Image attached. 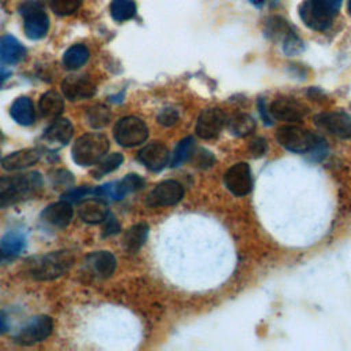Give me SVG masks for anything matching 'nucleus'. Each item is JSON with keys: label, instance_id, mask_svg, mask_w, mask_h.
<instances>
[{"label": "nucleus", "instance_id": "f257e3e1", "mask_svg": "<svg viewBox=\"0 0 351 351\" xmlns=\"http://www.w3.org/2000/svg\"><path fill=\"white\" fill-rule=\"evenodd\" d=\"M43 186V177L38 171L21 173L0 178V207L33 197Z\"/></svg>", "mask_w": 351, "mask_h": 351}, {"label": "nucleus", "instance_id": "f03ea898", "mask_svg": "<svg viewBox=\"0 0 351 351\" xmlns=\"http://www.w3.org/2000/svg\"><path fill=\"white\" fill-rule=\"evenodd\" d=\"M340 7L341 0H303L299 5V16L307 27L325 32L330 27Z\"/></svg>", "mask_w": 351, "mask_h": 351}, {"label": "nucleus", "instance_id": "7ed1b4c3", "mask_svg": "<svg viewBox=\"0 0 351 351\" xmlns=\"http://www.w3.org/2000/svg\"><path fill=\"white\" fill-rule=\"evenodd\" d=\"M73 263L74 255L70 251H52L37 258L30 266V273L36 280H55L66 274Z\"/></svg>", "mask_w": 351, "mask_h": 351}, {"label": "nucleus", "instance_id": "20e7f679", "mask_svg": "<svg viewBox=\"0 0 351 351\" xmlns=\"http://www.w3.org/2000/svg\"><path fill=\"white\" fill-rule=\"evenodd\" d=\"M108 140L101 133H86L78 137L73 145L71 156L80 166L96 165L108 151Z\"/></svg>", "mask_w": 351, "mask_h": 351}, {"label": "nucleus", "instance_id": "39448f33", "mask_svg": "<svg viewBox=\"0 0 351 351\" xmlns=\"http://www.w3.org/2000/svg\"><path fill=\"white\" fill-rule=\"evenodd\" d=\"M277 140L285 149L296 154L313 152L324 143L318 134L295 125L281 126L277 130Z\"/></svg>", "mask_w": 351, "mask_h": 351}, {"label": "nucleus", "instance_id": "423d86ee", "mask_svg": "<svg viewBox=\"0 0 351 351\" xmlns=\"http://www.w3.org/2000/svg\"><path fill=\"white\" fill-rule=\"evenodd\" d=\"M23 18L25 33L30 40H41L47 36L49 29V18L43 5L34 0H25L18 7Z\"/></svg>", "mask_w": 351, "mask_h": 351}, {"label": "nucleus", "instance_id": "0eeeda50", "mask_svg": "<svg viewBox=\"0 0 351 351\" xmlns=\"http://www.w3.org/2000/svg\"><path fill=\"white\" fill-rule=\"evenodd\" d=\"M114 137L123 147H136L147 140L148 128L137 117H123L114 128Z\"/></svg>", "mask_w": 351, "mask_h": 351}, {"label": "nucleus", "instance_id": "6e6552de", "mask_svg": "<svg viewBox=\"0 0 351 351\" xmlns=\"http://www.w3.org/2000/svg\"><path fill=\"white\" fill-rule=\"evenodd\" d=\"M315 125L336 137L350 138L351 137V115L344 111H330L318 114L315 118Z\"/></svg>", "mask_w": 351, "mask_h": 351}, {"label": "nucleus", "instance_id": "1a4fd4ad", "mask_svg": "<svg viewBox=\"0 0 351 351\" xmlns=\"http://www.w3.org/2000/svg\"><path fill=\"white\" fill-rule=\"evenodd\" d=\"M53 324L48 315L33 317L21 330L15 335V341L19 344H34L47 339L52 332Z\"/></svg>", "mask_w": 351, "mask_h": 351}, {"label": "nucleus", "instance_id": "9d476101", "mask_svg": "<svg viewBox=\"0 0 351 351\" xmlns=\"http://www.w3.org/2000/svg\"><path fill=\"white\" fill-rule=\"evenodd\" d=\"M144 186V180L137 174H128L122 180L107 182L101 186L93 189V193L99 197H110L114 200H121L128 193L141 189Z\"/></svg>", "mask_w": 351, "mask_h": 351}, {"label": "nucleus", "instance_id": "9b49d317", "mask_svg": "<svg viewBox=\"0 0 351 351\" xmlns=\"http://www.w3.org/2000/svg\"><path fill=\"white\" fill-rule=\"evenodd\" d=\"M184 196V188L174 180H166L159 182L147 196V204L151 207L173 206L178 203Z\"/></svg>", "mask_w": 351, "mask_h": 351}, {"label": "nucleus", "instance_id": "f8f14e48", "mask_svg": "<svg viewBox=\"0 0 351 351\" xmlns=\"http://www.w3.org/2000/svg\"><path fill=\"white\" fill-rule=\"evenodd\" d=\"M226 188L236 196H244L252 189L251 169L247 163L240 162L229 167L223 177Z\"/></svg>", "mask_w": 351, "mask_h": 351}, {"label": "nucleus", "instance_id": "ddd939ff", "mask_svg": "<svg viewBox=\"0 0 351 351\" xmlns=\"http://www.w3.org/2000/svg\"><path fill=\"white\" fill-rule=\"evenodd\" d=\"M228 118L221 108H206L200 112L196 122V133L204 140L217 137L223 129Z\"/></svg>", "mask_w": 351, "mask_h": 351}, {"label": "nucleus", "instance_id": "4468645a", "mask_svg": "<svg viewBox=\"0 0 351 351\" xmlns=\"http://www.w3.org/2000/svg\"><path fill=\"white\" fill-rule=\"evenodd\" d=\"M269 112L271 118H276L278 121L296 122L303 119V117L307 114V108L296 99L277 97L274 101H271Z\"/></svg>", "mask_w": 351, "mask_h": 351}, {"label": "nucleus", "instance_id": "2eb2a0df", "mask_svg": "<svg viewBox=\"0 0 351 351\" xmlns=\"http://www.w3.org/2000/svg\"><path fill=\"white\" fill-rule=\"evenodd\" d=\"M73 219V208L70 202L60 200L52 203L44 208L41 213V222L48 228L63 229L66 228Z\"/></svg>", "mask_w": 351, "mask_h": 351}, {"label": "nucleus", "instance_id": "dca6fc26", "mask_svg": "<svg viewBox=\"0 0 351 351\" xmlns=\"http://www.w3.org/2000/svg\"><path fill=\"white\" fill-rule=\"evenodd\" d=\"M137 156H138V160L152 171H160L170 160L169 149L158 141L151 143L144 148H141Z\"/></svg>", "mask_w": 351, "mask_h": 351}, {"label": "nucleus", "instance_id": "f3484780", "mask_svg": "<svg viewBox=\"0 0 351 351\" xmlns=\"http://www.w3.org/2000/svg\"><path fill=\"white\" fill-rule=\"evenodd\" d=\"M62 92L70 100L92 97L96 93L95 84L82 75H69L62 82Z\"/></svg>", "mask_w": 351, "mask_h": 351}, {"label": "nucleus", "instance_id": "a211bd4d", "mask_svg": "<svg viewBox=\"0 0 351 351\" xmlns=\"http://www.w3.org/2000/svg\"><path fill=\"white\" fill-rule=\"evenodd\" d=\"M73 136V125L66 118H56L49 128L44 132L43 140L49 147H63L66 145Z\"/></svg>", "mask_w": 351, "mask_h": 351}, {"label": "nucleus", "instance_id": "6ab92c4d", "mask_svg": "<svg viewBox=\"0 0 351 351\" xmlns=\"http://www.w3.org/2000/svg\"><path fill=\"white\" fill-rule=\"evenodd\" d=\"M26 247V234L23 230L11 229L0 239V262L12 259Z\"/></svg>", "mask_w": 351, "mask_h": 351}, {"label": "nucleus", "instance_id": "aec40b11", "mask_svg": "<svg viewBox=\"0 0 351 351\" xmlns=\"http://www.w3.org/2000/svg\"><path fill=\"white\" fill-rule=\"evenodd\" d=\"M86 266L89 271L96 277L107 278L114 273L117 267V259L108 251H96L86 258Z\"/></svg>", "mask_w": 351, "mask_h": 351}, {"label": "nucleus", "instance_id": "412c9836", "mask_svg": "<svg viewBox=\"0 0 351 351\" xmlns=\"http://www.w3.org/2000/svg\"><path fill=\"white\" fill-rule=\"evenodd\" d=\"M26 56V48L11 34L0 38V62L3 64H14Z\"/></svg>", "mask_w": 351, "mask_h": 351}, {"label": "nucleus", "instance_id": "4be33fe9", "mask_svg": "<svg viewBox=\"0 0 351 351\" xmlns=\"http://www.w3.org/2000/svg\"><path fill=\"white\" fill-rule=\"evenodd\" d=\"M40 159V152L36 148H26V149H19L16 152H12L11 155L5 156L1 162L3 169L5 170H21L25 167H29L34 165Z\"/></svg>", "mask_w": 351, "mask_h": 351}, {"label": "nucleus", "instance_id": "5701e85b", "mask_svg": "<svg viewBox=\"0 0 351 351\" xmlns=\"http://www.w3.org/2000/svg\"><path fill=\"white\" fill-rule=\"evenodd\" d=\"M78 215L82 221L88 223H100L108 215L107 206L100 199L84 200L78 208Z\"/></svg>", "mask_w": 351, "mask_h": 351}, {"label": "nucleus", "instance_id": "b1692460", "mask_svg": "<svg viewBox=\"0 0 351 351\" xmlns=\"http://www.w3.org/2000/svg\"><path fill=\"white\" fill-rule=\"evenodd\" d=\"M10 115L19 125H23V126L32 125L36 119L33 101L27 96L18 97L16 100H14V103L10 107Z\"/></svg>", "mask_w": 351, "mask_h": 351}, {"label": "nucleus", "instance_id": "393cba45", "mask_svg": "<svg viewBox=\"0 0 351 351\" xmlns=\"http://www.w3.org/2000/svg\"><path fill=\"white\" fill-rule=\"evenodd\" d=\"M63 107L62 96L53 90L45 92L38 101V110L44 118H58L62 114Z\"/></svg>", "mask_w": 351, "mask_h": 351}, {"label": "nucleus", "instance_id": "a878e982", "mask_svg": "<svg viewBox=\"0 0 351 351\" xmlns=\"http://www.w3.org/2000/svg\"><path fill=\"white\" fill-rule=\"evenodd\" d=\"M148 230H149V228H148V225L144 223V222H140V223L133 225V226L126 232V234H125V237H123V247H125L129 252H132V254L137 252V251L143 247V244L145 243V240H147V237H148Z\"/></svg>", "mask_w": 351, "mask_h": 351}, {"label": "nucleus", "instance_id": "bb28decb", "mask_svg": "<svg viewBox=\"0 0 351 351\" xmlns=\"http://www.w3.org/2000/svg\"><path fill=\"white\" fill-rule=\"evenodd\" d=\"M293 32L295 29L288 23V21L278 15L270 16L265 25V36L273 41H282L288 34Z\"/></svg>", "mask_w": 351, "mask_h": 351}, {"label": "nucleus", "instance_id": "cd10ccee", "mask_svg": "<svg viewBox=\"0 0 351 351\" xmlns=\"http://www.w3.org/2000/svg\"><path fill=\"white\" fill-rule=\"evenodd\" d=\"M89 59V49L84 44L71 45L63 55V64L69 70H77Z\"/></svg>", "mask_w": 351, "mask_h": 351}, {"label": "nucleus", "instance_id": "c85d7f7f", "mask_svg": "<svg viewBox=\"0 0 351 351\" xmlns=\"http://www.w3.org/2000/svg\"><path fill=\"white\" fill-rule=\"evenodd\" d=\"M228 129L232 134L239 136V137H244L247 134H250L254 128H255V121L252 117H250L248 114L244 112H239L232 115L228 121Z\"/></svg>", "mask_w": 351, "mask_h": 351}, {"label": "nucleus", "instance_id": "c756f323", "mask_svg": "<svg viewBox=\"0 0 351 351\" xmlns=\"http://www.w3.org/2000/svg\"><path fill=\"white\" fill-rule=\"evenodd\" d=\"M136 3L133 0H112L110 4V12L114 21L125 22L136 15Z\"/></svg>", "mask_w": 351, "mask_h": 351}, {"label": "nucleus", "instance_id": "7c9ffc66", "mask_svg": "<svg viewBox=\"0 0 351 351\" xmlns=\"http://www.w3.org/2000/svg\"><path fill=\"white\" fill-rule=\"evenodd\" d=\"M123 162V156L122 154L119 152H115V154H110V155H104L96 165V167L93 169V176L96 178H100L101 176L107 174V173H111L114 170H117L121 163Z\"/></svg>", "mask_w": 351, "mask_h": 351}, {"label": "nucleus", "instance_id": "2f4dec72", "mask_svg": "<svg viewBox=\"0 0 351 351\" xmlns=\"http://www.w3.org/2000/svg\"><path fill=\"white\" fill-rule=\"evenodd\" d=\"M110 119H111V112L106 106L96 104L88 108L86 111V121L95 129H100L106 126L110 122Z\"/></svg>", "mask_w": 351, "mask_h": 351}, {"label": "nucleus", "instance_id": "473e14b6", "mask_svg": "<svg viewBox=\"0 0 351 351\" xmlns=\"http://www.w3.org/2000/svg\"><path fill=\"white\" fill-rule=\"evenodd\" d=\"M193 148V138L192 137H185L182 138L177 147L174 148L171 158H170V166L177 167L185 162V159L191 155Z\"/></svg>", "mask_w": 351, "mask_h": 351}, {"label": "nucleus", "instance_id": "72a5a7b5", "mask_svg": "<svg viewBox=\"0 0 351 351\" xmlns=\"http://www.w3.org/2000/svg\"><path fill=\"white\" fill-rule=\"evenodd\" d=\"M82 4V0H51V10L60 16L74 14Z\"/></svg>", "mask_w": 351, "mask_h": 351}, {"label": "nucleus", "instance_id": "f704fd0d", "mask_svg": "<svg viewBox=\"0 0 351 351\" xmlns=\"http://www.w3.org/2000/svg\"><path fill=\"white\" fill-rule=\"evenodd\" d=\"M282 51H284V53L288 55V56L299 55L300 52L304 51V44H303L302 38L296 34V32L288 34V36L282 40Z\"/></svg>", "mask_w": 351, "mask_h": 351}, {"label": "nucleus", "instance_id": "c9c22d12", "mask_svg": "<svg viewBox=\"0 0 351 351\" xmlns=\"http://www.w3.org/2000/svg\"><path fill=\"white\" fill-rule=\"evenodd\" d=\"M177 121H178V112L171 107H166L158 114V122L162 123L163 126H173Z\"/></svg>", "mask_w": 351, "mask_h": 351}, {"label": "nucleus", "instance_id": "e433bc0d", "mask_svg": "<svg viewBox=\"0 0 351 351\" xmlns=\"http://www.w3.org/2000/svg\"><path fill=\"white\" fill-rule=\"evenodd\" d=\"M89 193H93V188L78 186V188H73V189L67 191L66 193H63L62 197H63V200H67V202H75V200L85 197Z\"/></svg>", "mask_w": 351, "mask_h": 351}, {"label": "nucleus", "instance_id": "4c0bfd02", "mask_svg": "<svg viewBox=\"0 0 351 351\" xmlns=\"http://www.w3.org/2000/svg\"><path fill=\"white\" fill-rule=\"evenodd\" d=\"M250 152L251 155L254 156H262L265 155L266 149H267V144H266V140L263 137H255L252 138V141L250 143Z\"/></svg>", "mask_w": 351, "mask_h": 351}, {"label": "nucleus", "instance_id": "58836bf2", "mask_svg": "<svg viewBox=\"0 0 351 351\" xmlns=\"http://www.w3.org/2000/svg\"><path fill=\"white\" fill-rule=\"evenodd\" d=\"M104 226H103V236H110L114 233H118L121 230V225L118 223V221L112 217V215H107V218L103 221Z\"/></svg>", "mask_w": 351, "mask_h": 351}, {"label": "nucleus", "instance_id": "ea45409f", "mask_svg": "<svg viewBox=\"0 0 351 351\" xmlns=\"http://www.w3.org/2000/svg\"><path fill=\"white\" fill-rule=\"evenodd\" d=\"M197 165L199 166H204V167H207V166H211V163L214 162V158H213V155H211V152H208V151H206V149H200L199 151V154H197Z\"/></svg>", "mask_w": 351, "mask_h": 351}, {"label": "nucleus", "instance_id": "a19ab883", "mask_svg": "<svg viewBox=\"0 0 351 351\" xmlns=\"http://www.w3.org/2000/svg\"><path fill=\"white\" fill-rule=\"evenodd\" d=\"M259 112H261L262 119H263L267 125H271V115H270L269 110H266V107H265V101H262V99L259 100Z\"/></svg>", "mask_w": 351, "mask_h": 351}, {"label": "nucleus", "instance_id": "79ce46f5", "mask_svg": "<svg viewBox=\"0 0 351 351\" xmlns=\"http://www.w3.org/2000/svg\"><path fill=\"white\" fill-rule=\"evenodd\" d=\"M7 329H8V321H7V317H5L3 313H0V333L5 332Z\"/></svg>", "mask_w": 351, "mask_h": 351}, {"label": "nucleus", "instance_id": "37998d69", "mask_svg": "<svg viewBox=\"0 0 351 351\" xmlns=\"http://www.w3.org/2000/svg\"><path fill=\"white\" fill-rule=\"evenodd\" d=\"M10 74H11V71L10 70H7V69H3V67H0V85L10 77Z\"/></svg>", "mask_w": 351, "mask_h": 351}, {"label": "nucleus", "instance_id": "c03bdc74", "mask_svg": "<svg viewBox=\"0 0 351 351\" xmlns=\"http://www.w3.org/2000/svg\"><path fill=\"white\" fill-rule=\"evenodd\" d=\"M252 5H255V7H262L263 5V3H265V0H248Z\"/></svg>", "mask_w": 351, "mask_h": 351}, {"label": "nucleus", "instance_id": "a18cd8bd", "mask_svg": "<svg viewBox=\"0 0 351 351\" xmlns=\"http://www.w3.org/2000/svg\"><path fill=\"white\" fill-rule=\"evenodd\" d=\"M347 11H348V14L351 15V0H348V4H347Z\"/></svg>", "mask_w": 351, "mask_h": 351}]
</instances>
